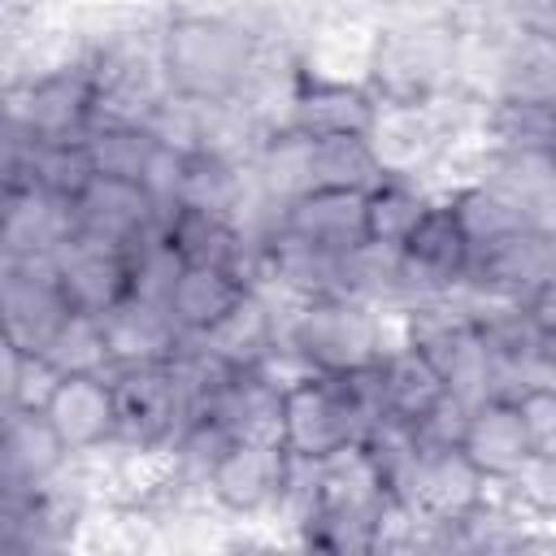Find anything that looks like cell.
Listing matches in <instances>:
<instances>
[{
    "label": "cell",
    "mask_w": 556,
    "mask_h": 556,
    "mask_svg": "<svg viewBox=\"0 0 556 556\" xmlns=\"http://www.w3.org/2000/svg\"><path fill=\"white\" fill-rule=\"evenodd\" d=\"M460 447L482 469V478L491 486H513L517 473L534 456V439L526 430V417H521L517 400H500V395L469 408V426H465Z\"/></svg>",
    "instance_id": "obj_15"
},
{
    "label": "cell",
    "mask_w": 556,
    "mask_h": 556,
    "mask_svg": "<svg viewBox=\"0 0 556 556\" xmlns=\"http://www.w3.org/2000/svg\"><path fill=\"white\" fill-rule=\"evenodd\" d=\"M265 135L269 130L248 113V104H239V100H208L204 104L200 100V148L195 152H208V156H222L235 165H252Z\"/></svg>",
    "instance_id": "obj_33"
},
{
    "label": "cell",
    "mask_w": 556,
    "mask_h": 556,
    "mask_svg": "<svg viewBox=\"0 0 556 556\" xmlns=\"http://www.w3.org/2000/svg\"><path fill=\"white\" fill-rule=\"evenodd\" d=\"M278 343H287L313 374H352L382 356V308L352 295H278Z\"/></svg>",
    "instance_id": "obj_3"
},
{
    "label": "cell",
    "mask_w": 556,
    "mask_h": 556,
    "mask_svg": "<svg viewBox=\"0 0 556 556\" xmlns=\"http://www.w3.org/2000/svg\"><path fill=\"white\" fill-rule=\"evenodd\" d=\"M378 117V96L365 83H348V78H317L304 74L295 104H291V126L313 135V139H330V135H369Z\"/></svg>",
    "instance_id": "obj_19"
},
{
    "label": "cell",
    "mask_w": 556,
    "mask_h": 556,
    "mask_svg": "<svg viewBox=\"0 0 556 556\" xmlns=\"http://www.w3.org/2000/svg\"><path fill=\"white\" fill-rule=\"evenodd\" d=\"M109 374L117 391V443L139 447V452H169L182 426L195 417L169 361L117 365Z\"/></svg>",
    "instance_id": "obj_6"
},
{
    "label": "cell",
    "mask_w": 556,
    "mask_h": 556,
    "mask_svg": "<svg viewBox=\"0 0 556 556\" xmlns=\"http://www.w3.org/2000/svg\"><path fill=\"white\" fill-rule=\"evenodd\" d=\"M417 434L426 447H460L465 439V426H469V404L456 400V395H443L434 408H426L417 421Z\"/></svg>",
    "instance_id": "obj_40"
},
{
    "label": "cell",
    "mask_w": 556,
    "mask_h": 556,
    "mask_svg": "<svg viewBox=\"0 0 556 556\" xmlns=\"http://www.w3.org/2000/svg\"><path fill=\"white\" fill-rule=\"evenodd\" d=\"M4 122H17L35 139H87L96 126L91 65L78 61L52 74L4 83Z\"/></svg>",
    "instance_id": "obj_7"
},
{
    "label": "cell",
    "mask_w": 556,
    "mask_h": 556,
    "mask_svg": "<svg viewBox=\"0 0 556 556\" xmlns=\"http://www.w3.org/2000/svg\"><path fill=\"white\" fill-rule=\"evenodd\" d=\"M74 235H78L74 200L52 195L43 187H22L0 195V261L56 256Z\"/></svg>",
    "instance_id": "obj_13"
},
{
    "label": "cell",
    "mask_w": 556,
    "mask_h": 556,
    "mask_svg": "<svg viewBox=\"0 0 556 556\" xmlns=\"http://www.w3.org/2000/svg\"><path fill=\"white\" fill-rule=\"evenodd\" d=\"M282 230L321 243L330 252H352L369 239V222H365V191H330V187H313L308 195L291 200L282 208Z\"/></svg>",
    "instance_id": "obj_21"
},
{
    "label": "cell",
    "mask_w": 556,
    "mask_h": 556,
    "mask_svg": "<svg viewBox=\"0 0 556 556\" xmlns=\"http://www.w3.org/2000/svg\"><path fill=\"white\" fill-rule=\"evenodd\" d=\"M365 139L387 178H421L443 195L447 156L460 143L447 96L434 104H378Z\"/></svg>",
    "instance_id": "obj_4"
},
{
    "label": "cell",
    "mask_w": 556,
    "mask_h": 556,
    "mask_svg": "<svg viewBox=\"0 0 556 556\" xmlns=\"http://www.w3.org/2000/svg\"><path fill=\"white\" fill-rule=\"evenodd\" d=\"M265 43V0H252L235 13L165 9L161 17L165 83L187 100H235Z\"/></svg>",
    "instance_id": "obj_1"
},
{
    "label": "cell",
    "mask_w": 556,
    "mask_h": 556,
    "mask_svg": "<svg viewBox=\"0 0 556 556\" xmlns=\"http://www.w3.org/2000/svg\"><path fill=\"white\" fill-rule=\"evenodd\" d=\"M552 152H556V143H552Z\"/></svg>",
    "instance_id": "obj_43"
},
{
    "label": "cell",
    "mask_w": 556,
    "mask_h": 556,
    "mask_svg": "<svg viewBox=\"0 0 556 556\" xmlns=\"http://www.w3.org/2000/svg\"><path fill=\"white\" fill-rule=\"evenodd\" d=\"M39 352L52 361V369L61 378L65 374H104V369H113L104 317L100 313H83V308H65V317L48 330Z\"/></svg>",
    "instance_id": "obj_31"
},
{
    "label": "cell",
    "mask_w": 556,
    "mask_h": 556,
    "mask_svg": "<svg viewBox=\"0 0 556 556\" xmlns=\"http://www.w3.org/2000/svg\"><path fill=\"white\" fill-rule=\"evenodd\" d=\"M104 334H109L113 369L117 365H156V361H169L178 352V343L187 339L178 330L169 304L139 300V295H126L122 304H113L104 313Z\"/></svg>",
    "instance_id": "obj_20"
},
{
    "label": "cell",
    "mask_w": 556,
    "mask_h": 556,
    "mask_svg": "<svg viewBox=\"0 0 556 556\" xmlns=\"http://www.w3.org/2000/svg\"><path fill=\"white\" fill-rule=\"evenodd\" d=\"M495 100L556 104V35H530V30L513 35Z\"/></svg>",
    "instance_id": "obj_29"
},
{
    "label": "cell",
    "mask_w": 556,
    "mask_h": 556,
    "mask_svg": "<svg viewBox=\"0 0 556 556\" xmlns=\"http://www.w3.org/2000/svg\"><path fill=\"white\" fill-rule=\"evenodd\" d=\"M478 143L491 148H547L556 143V104H521V100H491L482 109Z\"/></svg>",
    "instance_id": "obj_36"
},
{
    "label": "cell",
    "mask_w": 556,
    "mask_h": 556,
    "mask_svg": "<svg viewBox=\"0 0 556 556\" xmlns=\"http://www.w3.org/2000/svg\"><path fill=\"white\" fill-rule=\"evenodd\" d=\"M52 261H56V282H61L70 308L104 317L113 304H122L130 295V256H126V248L74 235Z\"/></svg>",
    "instance_id": "obj_16"
},
{
    "label": "cell",
    "mask_w": 556,
    "mask_h": 556,
    "mask_svg": "<svg viewBox=\"0 0 556 556\" xmlns=\"http://www.w3.org/2000/svg\"><path fill=\"white\" fill-rule=\"evenodd\" d=\"M547 278H556V235L526 222V226L473 248L465 287L526 304Z\"/></svg>",
    "instance_id": "obj_10"
},
{
    "label": "cell",
    "mask_w": 556,
    "mask_h": 556,
    "mask_svg": "<svg viewBox=\"0 0 556 556\" xmlns=\"http://www.w3.org/2000/svg\"><path fill=\"white\" fill-rule=\"evenodd\" d=\"M508 491H513L530 513L556 521V447H539Z\"/></svg>",
    "instance_id": "obj_39"
},
{
    "label": "cell",
    "mask_w": 556,
    "mask_h": 556,
    "mask_svg": "<svg viewBox=\"0 0 556 556\" xmlns=\"http://www.w3.org/2000/svg\"><path fill=\"white\" fill-rule=\"evenodd\" d=\"M4 356V408H48L61 374L43 352H26L17 343H0Z\"/></svg>",
    "instance_id": "obj_38"
},
{
    "label": "cell",
    "mask_w": 556,
    "mask_h": 556,
    "mask_svg": "<svg viewBox=\"0 0 556 556\" xmlns=\"http://www.w3.org/2000/svg\"><path fill=\"white\" fill-rule=\"evenodd\" d=\"M382 165L365 135H330L313 139V187L330 191H374L382 182Z\"/></svg>",
    "instance_id": "obj_32"
},
{
    "label": "cell",
    "mask_w": 556,
    "mask_h": 556,
    "mask_svg": "<svg viewBox=\"0 0 556 556\" xmlns=\"http://www.w3.org/2000/svg\"><path fill=\"white\" fill-rule=\"evenodd\" d=\"M248 169H252L256 195L269 208L282 213L291 200H300V195L313 191V135H304L295 126L269 130Z\"/></svg>",
    "instance_id": "obj_24"
},
{
    "label": "cell",
    "mask_w": 556,
    "mask_h": 556,
    "mask_svg": "<svg viewBox=\"0 0 556 556\" xmlns=\"http://www.w3.org/2000/svg\"><path fill=\"white\" fill-rule=\"evenodd\" d=\"M74 226L87 239L113 243V248H135L143 235L165 230V217L148 200V191L130 178H104L96 174L78 195H74Z\"/></svg>",
    "instance_id": "obj_12"
},
{
    "label": "cell",
    "mask_w": 556,
    "mask_h": 556,
    "mask_svg": "<svg viewBox=\"0 0 556 556\" xmlns=\"http://www.w3.org/2000/svg\"><path fill=\"white\" fill-rule=\"evenodd\" d=\"M65 291L56 282L52 256H22L0 261V321L4 343H17L26 352H39L48 330L65 317Z\"/></svg>",
    "instance_id": "obj_11"
},
{
    "label": "cell",
    "mask_w": 556,
    "mask_h": 556,
    "mask_svg": "<svg viewBox=\"0 0 556 556\" xmlns=\"http://www.w3.org/2000/svg\"><path fill=\"white\" fill-rule=\"evenodd\" d=\"M126 256H130V295L169 304L178 274L187 269V261L178 256V248L169 243V235H165V230H152V235H143Z\"/></svg>",
    "instance_id": "obj_37"
},
{
    "label": "cell",
    "mask_w": 556,
    "mask_h": 556,
    "mask_svg": "<svg viewBox=\"0 0 556 556\" xmlns=\"http://www.w3.org/2000/svg\"><path fill=\"white\" fill-rule=\"evenodd\" d=\"M248 278L222 265H187L174 282L169 295V313L178 321L182 334H204L208 326H217L243 295H248Z\"/></svg>",
    "instance_id": "obj_25"
},
{
    "label": "cell",
    "mask_w": 556,
    "mask_h": 556,
    "mask_svg": "<svg viewBox=\"0 0 556 556\" xmlns=\"http://www.w3.org/2000/svg\"><path fill=\"white\" fill-rule=\"evenodd\" d=\"M517 408L526 417V430L534 439V452L539 447H556V387L552 382H539L530 391L517 395Z\"/></svg>",
    "instance_id": "obj_41"
},
{
    "label": "cell",
    "mask_w": 556,
    "mask_h": 556,
    "mask_svg": "<svg viewBox=\"0 0 556 556\" xmlns=\"http://www.w3.org/2000/svg\"><path fill=\"white\" fill-rule=\"evenodd\" d=\"M256 187H252V169L208 156V152H191L187 156V174H182V191H178V208H204V213H226L239 217L252 204Z\"/></svg>",
    "instance_id": "obj_27"
},
{
    "label": "cell",
    "mask_w": 556,
    "mask_h": 556,
    "mask_svg": "<svg viewBox=\"0 0 556 556\" xmlns=\"http://www.w3.org/2000/svg\"><path fill=\"white\" fill-rule=\"evenodd\" d=\"M378 374H382V391H387V408L417 421L426 408H434L447 387H443V374L413 348V343H400L391 352L378 356Z\"/></svg>",
    "instance_id": "obj_30"
},
{
    "label": "cell",
    "mask_w": 556,
    "mask_h": 556,
    "mask_svg": "<svg viewBox=\"0 0 556 556\" xmlns=\"http://www.w3.org/2000/svg\"><path fill=\"white\" fill-rule=\"evenodd\" d=\"M369 91L378 104H434L456 91V22L430 13L378 17L369 43Z\"/></svg>",
    "instance_id": "obj_2"
},
{
    "label": "cell",
    "mask_w": 556,
    "mask_h": 556,
    "mask_svg": "<svg viewBox=\"0 0 556 556\" xmlns=\"http://www.w3.org/2000/svg\"><path fill=\"white\" fill-rule=\"evenodd\" d=\"M443 200L452 204V213H456V222H460V230L469 235L473 248H482V243H491V239L526 226V213L508 195H500L495 187H486L482 178L456 182L452 191H443Z\"/></svg>",
    "instance_id": "obj_35"
},
{
    "label": "cell",
    "mask_w": 556,
    "mask_h": 556,
    "mask_svg": "<svg viewBox=\"0 0 556 556\" xmlns=\"http://www.w3.org/2000/svg\"><path fill=\"white\" fill-rule=\"evenodd\" d=\"M74 465V452L56 434L43 408H4L0 434V486H43Z\"/></svg>",
    "instance_id": "obj_17"
},
{
    "label": "cell",
    "mask_w": 556,
    "mask_h": 556,
    "mask_svg": "<svg viewBox=\"0 0 556 556\" xmlns=\"http://www.w3.org/2000/svg\"><path fill=\"white\" fill-rule=\"evenodd\" d=\"M404 261V287H408V304L426 300V295H452L469 282V261H473V243L460 230L452 204L439 195L430 204V213L421 217V226L408 235V243L400 248Z\"/></svg>",
    "instance_id": "obj_9"
},
{
    "label": "cell",
    "mask_w": 556,
    "mask_h": 556,
    "mask_svg": "<svg viewBox=\"0 0 556 556\" xmlns=\"http://www.w3.org/2000/svg\"><path fill=\"white\" fill-rule=\"evenodd\" d=\"M356 4H365V9H369V13L378 17V4H382V0H356Z\"/></svg>",
    "instance_id": "obj_42"
},
{
    "label": "cell",
    "mask_w": 556,
    "mask_h": 556,
    "mask_svg": "<svg viewBox=\"0 0 556 556\" xmlns=\"http://www.w3.org/2000/svg\"><path fill=\"white\" fill-rule=\"evenodd\" d=\"M486 495H491V482L465 456V447H426L413 495H408V513L430 521H460Z\"/></svg>",
    "instance_id": "obj_18"
},
{
    "label": "cell",
    "mask_w": 556,
    "mask_h": 556,
    "mask_svg": "<svg viewBox=\"0 0 556 556\" xmlns=\"http://www.w3.org/2000/svg\"><path fill=\"white\" fill-rule=\"evenodd\" d=\"M361 452L369 456L387 500L408 508V495H413V482H417V469H421V456H426V443H421L417 426L408 417H400V413H382L365 430Z\"/></svg>",
    "instance_id": "obj_26"
},
{
    "label": "cell",
    "mask_w": 556,
    "mask_h": 556,
    "mask_svg": "<svg viewBox=\"0 0 556 556\" xmlns=\"http://www.w3.org/2000/svg\"><path fill=\"white\" fill-rule=\"evenodd\" d=\"M369 421L343 374H304L282 391V447L304 460H326L365 439Z\"/></svg>",
    "instance_id": "obj_5"
},
{
    "label": "cell",
    "mask_w": 556,
    "mask_h": 556,
    "mask_svg": "<svg viewBox=\"0 0 556 556\" xmlns=\"http://www.w3.org/2000/svg\"><path fill=\"white\" fill-rule=\"evenodd\" d=\"M204 413L217 417L230 430V439H278V430H282V387L274 378H265L261 369H235L222 382V391L208 400Z\"/></svg>",
    "instance_id": "obj_23"
},
{
    "label": "cell",
    "mask_w": 556,
    "mask_h": 556,
    "mask_svg": "<svg viewBox=\"0 0 556 556\" xmlns=\"http://www.w3.org/2000/svg\"><path fill=\"white\" fill-rule=\"evenodd\" d=\"M87 152H91L96 174L139 182L143 169H148V161H152V152H156V135L143 122H109V117H96V126L87 130Z\"/></svg>",
    "instance_id": "obj_34"
},
{
    "label": "cell",
    "mask_w": 556,
    "mask_h": 556,
    "mask_svg": "<svg viewBox=\"0 0 556 556\" xmlns=\"http://www.w3.org/2000/svg\"><path fill=\"white\" fill-rule=\"evenodd\" d=\"M195 339H204V348L217 352L230 369H256L278 343V295L248 287V295Z\"/></svg>",
    "instance_id": "obj_22"
},
{
    "label": "cell",
    "mask_w": 556,
    "mask_h": 556,
    "mask_svg": "<svg viewBox=\"0 0 556 556\" xmlns=\"http://www.w3.org/2000/svg\"><path fill=\"white\" fill-rule=\"evenodd\" d=\"M48 421L74 456H91L117 439V391L113 374H65L48 400Z\"/></svg>",
    "instance_id": "obj_14"
},
{
    "label": "cell",
    "mask_w": 556,
    "mask_h": 556,
    "mask_svg": "<svg viewBox=\"0 0 556 556\" xmlns=\"http://www.w3.org/2000/svg\"><path fill=\"white\" fill-rule=\"evenodd\" d=\"M434 200H439V191L421 178H382L374 191H365L369 239L387 243V248H404Z\"/></svg>",
    "instance_id": "obj_28"
},
{
    "label": "cell",
    "mask_w": 556,
    "mask_h": 556,
    "mask_svg": "<svg viewBox=\"0 0 556 556\" xmlns=\"http://www.w3.org/2000/svg\"><path fill=\"white\" fill-rule=\"evenodd\" d=\"M291 452L278 439H235L208 478V500L222 517L269 521L287 486Z\"/></svg>",
    "instance_id": "obj_8"
}]
</instances>
